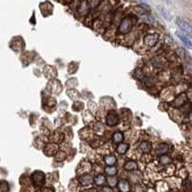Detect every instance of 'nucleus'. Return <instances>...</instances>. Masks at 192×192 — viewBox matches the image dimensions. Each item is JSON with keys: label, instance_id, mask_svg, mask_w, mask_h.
Wrapping results in <instances>:
<instances>
[{"label": "nucleus", "instance_id": "f257e3e1", "mask_svg": "<svg viewBox=\"0 0 192 192\" xmlns=\"http://www.w3.org/2000/svg\"><path fill=\"white\" fill-rule=\"evenodd\" d=\"M133 27V20L132 17H125L120 22L119 25V32L121 34H127L130 32V30Z\"/></svg>", "mask_w": 192, "mask_h": 192}, {"label": "nucleus", "instance_id": "f03ea898", "mask_svg": "<svg viewBox=\"0 0 192 192\" xmlns=\"http://www.w3.org/2000/svg\"><path fill=\"white\" fill-rule=\"evenodd\" d=\"M176 21H177V24H178V26L180 27V29H181L185 35H187V36H189V37L192 38V27H191L190 24L188 22L181 19V18H177Z\"/></svg>", "mask_w": 192, "mask_h": 192}, {"label": "nucleus", "instance_id": "7ed1b4c3", "mask_svg": "<svg viewBox=\"0 0 192 192\" xmlns=\"http://www.w3.org/2000/svg\"><path fill=\"white\" fill-rule=\"evenodd\" d=\"M158 41H159V35L158 34H149L144 38V43L149 47L154 46L156 43H157Z\"/></svg>", "mask_w": 192, "mask_h": 192}, {"label": "nucleus", "instance_id": "20e7f679", "mask_svg": "<svg viewBox=\"0 0 192 192\" xmlns=\"http://www.w3.org/2000/svg\"><path fill=\"white\" fill-rule=\"evenodd\" d=\"M118 187L121 192H129L131 189L130 184L128 183V181H125V180H121L118 184Z\"/></svg>", "mask_w": 192, "mask_h": 192}, {"label": "nucleus", "instance_id": "39448f33", "mask_svg": "<svg viewBox=\"0 0 192 192\" xmlns=\"http://www.w3.org/2000/svg\"><path fill=\"white\" fill-rule=\"evenodd\" d=\"M177 36L180 38V40H181L185 44V46L189 47V48H192V42L186 38V36H185L184 34H182L181 32H177Z\"/></svg>", "mask_w": 192, "mask_h": 192}, {"label": "nucleus", "instance_id": "423d86ee", "mask_svg": "<svg viewBox=\"0 0 192 192\" xmlns=\"http://www.w3.org/2000/svg\"><path fill=\"white\" fill-rule=\"evenodd\" d=\"M80 181H81V184H82L83 185H90V184L92 183V179H91L90 176L85 175V176H83V177L81 178Z\"/></svg>", "mask_w": 192, "mask_h": 192}, {"label": "nucleus", "instance_id": "0eeeda50", "mask_svg": "<svg viewBox=\"0 0 192 192\" xmlns=\"http://www.w3.org/2000/svg\"><path fill=\"white\" fill-rule=\"evenodd\" d=\"M124 168H125L126 170H128V171H132V170H136L137 168V163L135 161H129V162H127L125 164Z\"/></svg>", "mask_w": 192, "mask_h": 192}, {"label": "nucleus", "instance_id": "6e6552de", "mask_svg": "<svg viewBox=\"0 0 192 192\" xmlns=\"http://www.w3.org/2000/svg\"><path fill=\"white\" fill-rule=\"evenodd\" d=\"M140 149L144 152V153H148L151 150V144L148 141H144L140 144Z\"/></svg>", "mask_w": 192, "mask_h": 192}, {"label": "nucleus", "instance_id": "1a4fd4ad", "mask_svg": "<svg viewBox=\"0 0 192 192\" xmlns=\"http://www.w3.org/2000/svg\"><path fill=\"white\" fill-rule=\"evenodd\" d=\"M33 178H34V181L37 183V184H42L43 183V175L41 173H35L33 175Z\"/></svg>", "mask_w": 192, "mask_h": 192}, {"label": "nucleus", "instance_id": "9d476101", "mask_svg": "<svg viewBox=\"0 0 192 192\" xmlns=\"http://www.w3.org/2000/svg\"><path fill=\"white\" fill-rule=\"evenodd\" d=\"M134 11L136 12L137 14H138V15H140V16H146V15H148L147 11L144 9V8L140 7V6H136V7H134Z\"/></svg>", "mask_w": 192, "mask_h": 192}, {"label": "nucleus", "instance_id": "9b49d317", "mask_svg": "<svg viewBox=\"0 0 192 192\" xmlns=\"http://www.w3.org/2000/svg\"><path fill=\"white\" fill-rule=\"evenodd\" d=\"M168 151V145L166 144L162 143V144H160L158 146V149H157V153L158 154H164Z\"/></svg>", "mask_w": 192, "mask_h": 192}, {"label": "nucleus", "instance_id": "f8f14e48", "mask_svg": "<svg viewBox=\"0 0 192 192\" xmlns=\"http://www.w3.org/2000/svg\"><path fill=\"white\" fill-rule=\"evenodd\" d=\"M185 101V96L184 95V94H182V95H180V96H178V97L176 98V100H175V105L176 106H182L183 104H184V102Z\"/></svg>", "mask_w": 192, "mask_h": 192}, {"label": "nucleus", "instance_id": "ddd939ff", "mask_svg": "<svg viewBox=\"0 0 192 192\" xmlns=\"http://www.w3.org/2000/svg\"><path fill=\"white\" fill-rule=\"evenodd\" d=\"M160 161H161V164H170L172 160L169 157H168V156L163 155V156H161V157L160 158Z\"/></svg>", "mask_w": 192, "mask_h": 192}, {"label": "nucleus", "instance_id": "4468645a", "mask_svg": "<svg viewBox=\"0 0 192 192\" xmlns=\"http://www.w3.org/2000/svg\"><path fill=\"white\" fill-rule=\"evenodd\" d=\"M105 161H106V164L108 165H113L116 161V159L113 156H108V157L105 158Z\"/></svg>", "mask_w": 192, "mask_h": 192}, {"label": "nucleus", "instance_id": "2eb2a0df", "mask_svg": "<svg viewBox=\"0 0 192 192\" xmlns=\"http://www.w3.org/2000/svg\"><path fill=\"white\" fill-rule=\"evenodd\" d=\"M88 4L89 7L91 9H95L99 4H100V0H88Z\"/></svg>", "mask_w": 192, "mask_h": 192}, {"label": "nucleus", "instance_id": "dca6fc26", "mask_svg": "<svg viewBox=\"0 0 192 192\" xmlns=\"http://www.w3.org/2000/svg\"><path fill=\"white\" fill-rule=\"evenodd\" d=\"M9 189H10V187H9V185L7 182L2 181L1 183H0V190H1L2 192H8Z\"/></svg>", "mask_w": 192, "mask_h": 192}, {"label": "nucleus", "instance_id": "f3484780", "mask_svg": "<svg viewBox=\"0 0 192 192\" xmlns=\"http://www.w3.org/2000/svg\"><path fill=\"white\" fill-rule=\"evenodd\" d=\"M105 181H106L105 177L103 175H99V176L96 177V179H95V184L97 185H103L105 183Z\"/></svg>", "mask_w": 192, "mask_h": 192}, {"label": "nucleus", "instance_id": "a211bd4d", "mask_svg": "<svg viewBox=\"0 0 192 192\" xmlns=\"http://www.w3.org/2000/svg\"><path fill=\"white\" fill-rule=\"evenodd\" d=\"M113 141H114V142H121L122 139H123V136H122L121 133L117 132V133H115V134L113 135Z\"/></svg>", "mask_w": 192, "mask_h": 192}, {"label": "nucleus", "instance_id": "6ab92c4d", "mask_svg": "<svg viewBox=\"0 0 192 192\" xmlns=\"http://www.w3.org/2000/svg\"><path fill=\"white\" fill-rule=\"evenodd\" d=\"M127 147H128L127 144H120V145L118 146V148H117L118 153H120V154H124V153L127 151V149H128Z\"/></svg>", "mask_w": 192, "mask_h": 192}, {"label": "nucleus", "instance_id": "aec40b11", "mask_svg": "<svg viewBox=\"0 0 192 192\" xmlns=\"http://www.w3.org/2000/svg\"><path fill=\"white\" fill-rule=\"evenodd\" d=\"M105 171L108 175H114L116 173V169L115 168H113V167H107Z\"/></svg>", "mask_w": 192, "mask_h": 192}, {"label": "nucleus", "instance_id": "412c9836", "mask_svg": "<svg viewBox=\"0 0 192 192\" xmlns=\"http://www.w3.org/2000/svg\"><path fill=\"white\" fill-rule=\"evenodd\" d=\"M186 66H187V69H188L189 71H191V72H192V59H190V58H188V59H187V64H186Z\"/></svg>", "mask_w": 192, "mask_h": 192}, {"label": "nucleus", "instance_id": "4be33fe9", "mask_svg": "<svg viewBox=\"0 0 192 192\" xmlns=\"http://www.w3.org/2000/svg\"><path fill=\"white\" fill-rule=\"evenodd\" d=\"M138 1H140V2L142 3V5H144V6H146V7L148 8V4H147V0H138Z\"/></svg>", "mask_w": 192, "mask_h": 192}, {"label": "nucleus", "instance_id": "5701e85b", "mask_svg": "<svg viewBox=\"0 0 192 192\" xmlns=\"http://www.w3.org/2000/svg\"><path fill=\"white\" fill-rule=\"evenodd\" d=\"M101 192H112V190L110 188H108V187H104V188H102Z\"/></svg>", "mask_w": 192, "mask_h": 192}, {"label": "nucleus", "instance_id": "b1692460", "mask_svg": "<svg viewBox=\"0 0 192 192\" xmlns=\"http://www.w3.org/2000/svg\"><path fill=\"white\" fill-rule=\"evenodd\" d=\"M187 97H188V99L192 102V90L188 92V94H187Z\"/></svg>", "mask_w": 192, "mask_h": 192}, {"label": "nucleus", "instance_id": "393cba45", "mask_svg": "<svg viewBox=\"0 0 192 192\" xmlns=\"http://www.w3.org/2000/svg\"><path fill=\"white\" fill-rule=\"evenodd\" d=\"M109 183H110V185H113H113H115V184H116V183H115V180H114V179H113V181L112 179H110V182H109Z\"/></svg>", "mask_w": 192, "mask_h": 192}, {"label": "nucleus", "instance_id": "a878e982", "mask_svg": "<svg viewBox=\"0 0 192 192\" xmlns=\"http://www.w3.org/2000/svg\"><path fill=\"white\" fill-rule=\"evenodd\" d=\"M42 192H53V190H51L50 188H44V190Z\"/></svg>", "mask_w": 192, "mask_h": 192}, {"label": "nucleus", "instance_id": "bb28decb", "mask_svg": "<svg viewBox=\"0 0 192 192\" xmlns=\"http://www.w3.org/2000/svg\"><path fill=\"white\" fill-rule=\"evenodd\" d=\"M163 1H165L166 3H170V0H163Z\"/></svg>", "mask_w": 192, "mask_h": 192}]
</instances>
